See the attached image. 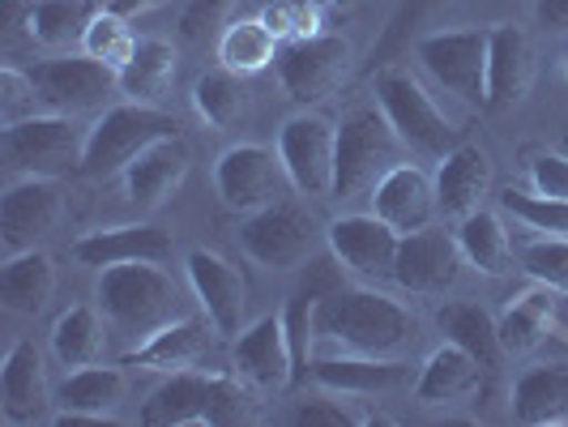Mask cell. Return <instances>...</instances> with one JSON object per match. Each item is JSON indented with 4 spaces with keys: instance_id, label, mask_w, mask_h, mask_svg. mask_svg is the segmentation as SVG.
<instances>
[{
    "instance_id": "44dd1931",
    "label": "cell",
    "mask_w": 568,
    "mask_h": 427,
    "mask_svg": "<svg viewBox=\"0 0 568 427\" xmlns=\"http://www.w3.org/2000/svg\"><path fill=\"white\" fill-rule=\"evenodd\" d=\"M193 171V150L180 133H171L163 142L145 145L142 154L124 167V197L133 201L138 210H163L189 180Z\"/></svg>"
},
{
    "instance_id": "6da1fadb",
    "label": "cell",
    "mask_w": 568,
    "mask_h": 427,
    "mask_svg": "<svg viewBox=\"0 0 568 427\" xmlns=\"http://www.w3.org/2000/svg\"><path fill=\"white\" fill-rule=\"evenodd\" d=\"M316 355L406 359L419 342V316L376 286H338L313 313Z\"/></svg>"
},
{
    "instance_id": "e0dca14e",
    "label": "cell",
    "mask_w": 568,
    "mask_h": 427,
    "mask_svg": "<svg viewBox=\"0 0 568 427\" xmlns=\"http://www.w3.org/2000/svg\"><path fill=\"white\" fill-rule=\"evenodd\" d=\"M325 244L346 274H355L364 283H381V278H394L402 235L368 210V214H338L325 227Z\"/></svg>"
},
{
    "instance_id": "ee69618b",
    "label": "cell",
    "mask_w": 568,
    "mask_h": 427,
    "mask_svg": "<svg viewBox=\"0 0 568 427\" xmlns=\"http://www.w3.org/2000/svg\"><path fill=\"white\" fill-rule=\"evenodd\" d=\"M43 108L39 103V85L30 73H22L18 64H4L0 69V124H18Z\"/></svg>"
},
{
    "instance_id": "cb8c5ba5",
    "label": "cell",
    "mask_w": 568,
    "mask_h": 427,
    "mask_svg": "<svg viewBox=\"0 0 568 427\" xmlns=\"http://www.w3.org/2000/svg\"><path fill=\"white\" fill-rule=\"evenodd\" d=\"M372 214L385 218L398 235L410 231H424L440 218V205H436V184L424 167L415 163H398L376 189H372Z\"/></svg>"
},
{
    "instance_id": "d4e9b609",
    "label": "cell",
    "mask_w": 568,
    "mask_h": 427,
    "mask_svg": "<svg viewBox=\"0 0 568 427\" xmlns=\"http://www.w3.org/2000/svg\"><path fill=\"white\" fill-rule=\"evenodd\" d=\"M432 184H436L440 218L462 223L466 214L484 210V197L491 193V159H487V150H479V145H454L449 154H440Z\"/></svg>"
},
{
    "instance_id": "8d00e7d4",
    "label": "cell",
    "mask_w": 568,
    "mask_h": 427,
    "mask_svg": "<svg viewBox=\"0 0 568 427\" xmlns=\"http://www.w3.org/2000/svg\"><path fill=\"white\" fill-rule=\"evenodd\" d=\"M278 52H283V43H278L274 30L261 22V13L256 18H235L219 34V60L240 78L265 73L270 64H278Z\"/></svg>"
},
{
    "instance_id": "4fadbf2b",
    "label": "cell",
    "mask_w": 568,
    "mask_h": 427,
    "mask_svg": "<svg viewBox=\"0 0 568 427\" xmlns=\"http://www.w3.org/2000/svg\"><path fill=\"white\" fill-rule=\"evenodd\" d=\"M214 189L231 214H253V210L283 201L286 193H295L286 180L283 159H278V145L270 150L261 142L227 145L214 163Z\"/></svg>"
},
{
    "instance_id": "7c38bea8",
    "label": "cell",
    "mask_w": 568,
    "mask_h": 427,
    "mask_svg": "<svg viewBox=\"0 0 568 427\" xmlns=\"http://www.w3.org/2000/svg\"><path fill=\"white\" fill-rule=\"evenodd\" d=\"M351 69H355V48L334 30H321L300 43H283L278 52V82L286 99L300 108H316L329 94H338L351 82Z\"/></svg>"
},
{
    "instance_id": "ab89813d",
    "label": "cell",
    "mask_w": 568,
    "mask_h": 427,
    "mask_svg": "<svg viewBox=\"0 0 568 427\" xmlns=\"http://www.w3.org/2000/svg\"><path fill=\"white\" fill-rule=\"evenodd\" d=\"M133 48H138V34H133V27H129V18L103 4L99 18H94L90 30H85L82 52L94 60H103V64H112L115 73H120V69L133 60Z\"/></svg>"
},
{
    "instance_id": "4dcf8cb0",
    "label": "cell",
    "mask_w": 568,
    "mask_h": 427,
    "mask_svg": "<svg viewBox=\"0 0 568 427\" xmlns=\"http://www.w3.org/2000/svg\"><path fill=\"white\" fill-rule=\"evenodd\" d=\"M509 410L526 427L568 424V364H535L521 372L509 394Z\"/></svg>"
},
{
    "instance_id": "d590c367",
    "label": "cell",
    "mask_w": 568,
    "mask_h": 427,
    "mask_svg": "<svg viewBox=\"0 0 568 427\" xmlns=\"http://www.w3.org/2000/svg\"><path fill=\"white\" fill-rule=\"evenodd\" d=\"M175 82V48L168 39H138L133 60L120 69V94L133 103H163Z\"/></svg>"
},
{
    "instance_id": "d6a6232c",
    "label": "cell",
    "mask_w": 568,
    "mask_h": 427,
    "mask_svg": "<svg viewBox=\"0 0 568 427\" xmlns=\"http://www.w3.org/2000/svg\"><path fill=\"white\" fill-rule=\"evenodd\" d=\"M436 329L445 334V342H454L466 355H475L487 376L500 372V364L509 359L505 346H500V334H496V316L487 313L484 304H475V299H454V304L436 308Z\"/></svg>"
},
{
    "instance_id": "2e32d148",
    "label": "cell",
    "mask_w": 568,
    "mask_h": 427,
    "mask_svg": "<svg viewBox=\"0 0 568 427\" xmlns=\"http://www.w3.org/2000/svg\"><path fill=\"white\" fill-rule=\"evenodd\" d=\"M462 244H457V231L445 227H424L402 235L398 244V261H394V283L406 291V295H445L454 291L457 278H462Z\"/></svg>"
},
{
    "instance_id": "60d3db41",
    "label": "cell",
    "mask_w": 568,
    "mask_h": 427,
    "mask_svg": "<svg viewBox=\"0 0 568 427\" xmlns=\"http://www.w3.org/2000/svg\"><path fill=\"white\" fill-rule=\"evenodd\" d=\"M325 9L329 0H265L261 22L278 34V43H300L325 30Z\"/></svg>"
},
{
    "instance_id": "d6986e66",
    "label": "cell",
    "mask_w": 568,
    "mask_h": 427,
    "mask_svg": "<svg viewBox=\"0 0 568 427\" xmlns=\"http://www.w3.org/2000/svg\"><path fill=\"white\" fill-rule=\"evenodd\" d=\"M0 419L9 427H30L52 419V389L43 350L30 338H18L0 364Z\"/></svg>"
},
{
    "instance_id": "681fc988",
    "label": "cell",
    "mask_w": 568,
    "mask_h": 427,
    "mask_svg": "<svg viewBox=\"0 0 568 427\" xmlns=\"http://www.w3.org/2000/svg\"><path fill=\"white\" fill-rule=\"evenodd\" d=\"M154 4H163V0H108V9L115 13H124V18H138L145 9H154Z\"/></svg>"
},
{
    "instance_id": "83f0119b",
    "label": "cell",
    "mask_w": 568,
    "mask_h": 427,
    "mask_svg": "<svg viewBox=\"0 0 568 427\" xmlns=\"http://www.w3.org/2000/svg\"><path fill=\"white\" fill-rule=\"evenodd\" d=\"M313 380L342 398H376L406 380V359H372V355H316Z\"/></svg>"
},
{
    "instance_id": "f907efd6",
    "label": "cell",
    "mask_w": 568,
    "mask_h": 427,
    "mask_svg": "<svg viewBox=\"0 0 568 427\" xmlns=\"http://www.w3.org/2000/svg\"><path fill=\"white\" fill-rule=\"evenodd\" d=\"M355 0H329V9H351Z\"/></svg>"
},
{
    "instance_id": "1f68e13d",
    "label": "cell",
    "mask_w": 568,
    "mask_h": 427,
    "mask_svg": "<svg viewBox=\"0 0 568 427\" xmlns=\"http://www.w3.org/2000/svg\"><path fill=\"white\" fill-rule=\"evenodd\" d=\"M57 291V256L43 248L9 253L0 265V304L18 316H39Z\"/></svg>"
},
{
    "instance_id": "e575fe53",
    "label": "cell",
    "mask_w": 568,
    "mask_h": 427,
    "mask_svg": "<svg viewBox=\"0 0 568 427\" xmlns=\"http://www.w3.org/2000/svg\"><path fill=\"white\" fill-rule=\"evenodd\" d=\"M457 244L470 270H479L487 278H505L513 270V240L509 227L500 223V214L491 210H475L457 223Z\"/></svg>"
},
{
    "instance_id": "30bf717a",
    "label": "cell",
    "mask_w": 568,
    "mask_h": 427,
    "mask_svg": "<svg viewBox=\"0 0 568 427\" xmlns=\"http://www.w3.org/2000/svg\"><path fill=\"white\" fill-rule=\"evenodd\" d=\"M278 159L300 197H334V163H338V120L325 112H295L278 129Z\"/></svg>"
},
{
    "instance_id": "603a6c76",
    "label": "cell",
    "mask_w": 568,
    "mask_h": 427,
    "mask_svg": "<svg viewBox=\"0 0 568 427\" xmlns=\"http://www.w3.org/2000/svg\"><path fill=\"white\" fill-rule=\"evenodd\" d=\"M73 261L85 270H108V265H129V261H171L175 235L159 223H124V227H99L73 240Z\"/></svg>"
},
{
    "instance_id": "bcb514c9",
    "label": "cell",
    "mask_w": 568,
    "mask_h": 427,
    "mask_svg": "<svg viewBox=\"0 0 568 427\" xmlns=\"http://www.w3.org/2000/svg\"><path fill=\"white\" fill-rule=\"evenodd\" d=\"M240 0H189L184 13H180V34L184 39H205L210 30H219L231 18Z\"/></svg>"
},
{
    "instance_id": "74e56055",
    "label": "cell",
    "mask_w": 568,
    "mask_h": 427,
    "mask_svg": "<svg viewBox=\"0 0 568 427\" xmlns=\"http://www.w3.org/2000/svg\"><path fill=\"white\" fill-rule=\"evenodd\" d=\"M189 99H193V112L205 129H214V133H223L231 129L244 108H248V90H244V78L240 73H231L227 64H219V69H205L193 78V90H189Z\"/></svg>"
},
{
    "instance_id": "ac0fdd59",
    "label": "cell",
    "mask_w": 568,
    "mask_h": 427,
    "mask_svg": "<svg viewBox=\"0 0 568 427\" xmlns=\"http://www.w3.org/2000/svg\"><path fill=\"white\" fill-rule=\"evenodd\" d=\"M64 218V189L48 175H18L0 197V235L9 253L34 248Z\"/></svg>"
},
{
    "instance_id": "7dc6e473",
    "label": "cell",
    "mask_w": 568,
    "mask_h": 427,
    "mask_svg": "<svg viewBox=\"0 0 568 427\" xmlns=\"http://www.w3.org/2000/svg\"><path fill=\"white\" fill-rule=\"evenodd\" d=\"M351 401L355 398H308L300 401V410H295V424L304 427H351L359 424V415H351Z\"/></svg>"
},
{
    "instance_id": "f1b7e54d",
    "label": "cell",
    "mask_w": 568,
    "mask_h": 427,
    "mask_svg": "<svg viewBox=\"0 0 568 427\" xmlns=\"http://www.w3.org/2000/svg\"><path fill=\"white\" fill-rule=\"evenodd\" d=\"M556 291L551 286H526V291H517L509 304L500 308L496 316V334H500V346H505V355L513 359H521V355H535L542 342L551 338V329H556Z\"/></svg>"
},
{
    "instance_id": "5b68a950",
    "label": "cell",
    "mask_w": 568,
    "mask_h": 427,
    "mask_svg": "<svg viewBox=\"0 0 568 427\" xmlns=\"http://www.w3.org/2000/svg\"><path fill=\"white\" fill-rule=\"evenodd\" d=\"M171 133H180V120L163 112L159 103H112L108 112L85 133V154H82V175L85 180H112L124 175V167L142 154L145 145L163 142Z\"/></svg>"
},
{
    "instance_id": "b9f144b4",
    "label": "cell",
    "mask_w": 568,
    "mask_h": 427,
    "mask_svg": "<svg viewBox=\"0 0 568 427\" xmlns=\"http://www.w3.org/2000/svg\"><path fill=\"white\" fill-rule=\"evenodd\" d=\"M521 270L568 299V235H535L521 244Z\"/></svg>"
},
{
    "instance_id": "484cf974",
    "label": "cell",
    "mask_w": 568,
    "mask_h": 427,
    "mask_svg": "<svg viewBox=\"0 0 568 427\" xmlns=\"http://www.w3.org/2000/svg\"><path fill=\"white\" fill-rule=\"evenodd\" d=\"M484 364L475 355H466L454 342H440L419 368L415 380V401L424 410H440V406H462V401L479 398L484 389Z\"/></svg>"
},
{
    "instance_id": "f546056e",
    "label": "cell",
    "mask_w": 568,
    "mask_h": 427,
    "mask_svg": "<svg viewBox=\"0 0 568 427\" xmlns=\"http://www.w3.org/2000/svg\"><path fill=\"white\" fill-rule=\"evenodd\" d=\"M103 4L108 0H30L22 27H27L30 43H39L43 52H57V57L82 52L85 30L99 18Z\"/></svg>"
},
{
    "instance_id": "f6af8a7d",
    "label": "cell",
    "mask_w": 568,
    "mask_h": 427,
    "mask_svg": "<svg viewBox=\"0 0 568 427\" xmlns=\"http://www.w3.org/2000/svg\"><path fill=\"white\" fill-rule=\"evenodd\" d=\"M526 180H530V189L542 193V197L568 201V154H560V150H539V154H530Z\"/></svg>"
},
{
    "instance_id": "7bdbcfd3",
    "label": "cell",
    "mask_w": 568,
    "mask_h": 427,
    "mask_svg": "<svg viewBox=\"0 0 568 427\" xmlns=\"http://www.w3.org/2000/svg\"><path fill=\"white\" fill-rule=\"evenodd\" d=\"M505 210L513 218H521L530 231L539 235H568V201L542 197L535 189H505Z\"/></svg>"
},
{
    "instance_id": "4316f807",
    "label": "cell",
    "mask_w": 568,
    "mask_h": 427,
    "mask_svg": "<svg viewBox=\"0 0 568 427\" xmlns=\"http://www.w3.org/2000/svg\"><path fill=\"white\" fill-rule=\"evenodd\" d=\"M210 329H205L201 316H180V321L163 325L159 334H150L142 346H129L120 355V364L142 372H163V376L197 368L201 359H205V350H210Z\"/></svg>"
},
{
    "instance_id": "52a82bcc",
    "label": "cell",
    "mask_w": 568,
    "mask_h": 427,
    "mask_svg": "<svg viewBox=\"0 0 568 427\" xmlns=\"http://www.w3.org/2000/svg\"><path fill=\"white\" fill-rule=\"evenodd\" d=\"M85 133L78 115L34 112L18 124H4L0 133V154L9 175H48L60 180L69 171H82Z\"/></svg>"
},
{
    "instance_id": "ffe728a7",
    "label": "cell",
    "mask_w": 568,
    "mask_h": 427,
    "mask_svg": "<svg viewBox=\"0 0 568 427\" xmlns=\"http://www.w3.org/2000/svg\"><path fill=\"white\" fill-rule=\"evenodd\" d=\"M535 39L517 22H496L487 30V112L517 108L535 85Z\"/></svg>"
},
{
    "instance_id": "816d5d0a",
    "label": "cell",
    "mask_w": 568,
    "mask_h": 427,
    "mask_svg": "<svg viewBox=\"0 0 568 427\" xmlns=\"http://www.w3.org/2000/svg\"><path fill=\"white\" fill-rule=\"evenodd\" d=\"M560 69H565V78H568V52H565V57H560Z\"/></svg>"
},
{
    "instance_id": "5bb4252c",
    "label": "cell",
    "mask_w": 568,
    "mask_h": 427,
    "mask_svg": "<svg viewBox=\"0 0 568 427\" xmlns=\"http://www.w3.org/2000/svg\"><path fill=\"white\" fill-rule=\"evenodd\" d=\"M231 372L256 398H278L300 380V364H295L283 316H261L231 338Z\"/></svg>"
},
{
    "instance_id": "9c48e42d",
    "label": "cell",
    "mask_w": 568,
    "mask_h": 427,
    "mask_svg": "<svg viewBox=\"0 0 568 427\" xmlns=\"http://www.w3.org/2000/svg\"><path fill=\"white\" fill-rule=\"evenodd\" d=\"M321 240L325 231L313 218V210L291 197L253 210L240 223V248L265 270H300L316 253Z\"/></svg>"
},
{
    "instance_id": "8fae6325",
    "label": "cell",
    "mask_w": 568,
    "mask_h": 427,
    "mask_svg": "<svg viewBox=\"0 0 568 427\" xmlns=\"http://www.w3.org/2000/svg\"><path fill=\"white\" fill-rule=\"evenodd\" d=\"M30 78L39 85V103L43 112L60 115H94L108 112L112 99L120 94V73L103 60L85 57V52H64V57L39 60L30 69Z\"/></svg>"
},
{
    "instance_id": "f35d334b",
    "label": "cell",
    "mask_w": 568,
    "mask_h": 427,
    "mask_svg": "<svg viewBox=\"0 0 568 427\" xmlns=\"http://www.w3.org/2000/svg\"><path fill=\"white\" fill-rule=\"evenodd\" d=\"M454 0H402L398 9H394V18H389V27L381 30V39L372 43V69H381V64H394V60L424 34V27L436 18V13H445Z\"/></svg>"
},
{
    "instance_id": "9a60e30c",
    "label": "cell",
    "mask_w": 568,
    "mask_h": 427,
    "mask_svg": "<svg viewBox=\"0 0 568 427\" xmlns=\"http://www.w3.org/2000/svg\"><path fill=\"white\" fill-rule=\"evenodd\" d=\"M184 274H189L193 299L201 304L205 321L214 325V334L235 338L248 325V283H244V274L214 248H193L184 256Z\"/></svg>"
},
{
    "instance_id": "7a4b0ae2",
    "label": "cell",
    "mask_w": 568,
    "mask_h": 427,
    "mask_svg": "<svg viewBox=\"0 0 568 427\" xmlns=\"http://www.w3.org/2000/svg\"><path fill=\"white\" fill-rule=\"evenodd\" d=\"M94 304L103 308L115 334L129 338V346H142L163 325L189 316L184 299H180V286L159 261H129V265L99 270Z\"/></svg>"
},
{
    "instance_id": "c3c4849f",
    "label": "cell",
    "mask_w": 568,
    "mask_h": 427,
    "mask_svg": "<svg viewBox=\"0 0 568 427\" xmlns=\"http://www.w3.org/2000/svg\"><path fill=\"white\" fill-rule=\"evenodd\" d=\"M535 22L547 34H568V0H535Z\"/></svg>"
},
{
    "instance_id": "836d02e7",
    "label": "cell",
    "mask_w": 568,
    "mask_h": 427,
    "mask_svg": "<svg viewBox=\"0 0 568 427\" xmlns=\"http://www.w3.org/2000/svg\"><path fill=\"white\" fill-rule=\"evenodd\" d=\"M108 350V316L99 304H69L52 321V355L64 368L99 364Z\"/></svg>"
},
{
    "instance_id": "8992f818",
    "label": "cell",
    "mask_w": 568,
    "mask_h": 427,
    "mask_svg": "<svg viewBox=\"0 0 568 427\" xmlns=\"http://www.w3.org/2000/svg\"><path fill=\"white\" fill-rule=\"evenodd\" d=\"M372 94L381 103V112L389 115V124L398 129L406 150L419 154H449L457 145V124L436 108V99L427 94L424 78L406 64H381L372 69Z\"/></svg>"
},
{
    "instance_id": "7402d4cb",
    "label": "cell",
    "mask_w": 568,
    "mask_h": 427,
    "mask_svg": "<svg viewBox=\"0 0 568 427\" xmlns=\"http://www.w3.org/2000/svg\"><path fill=\"white\" fill-rule=\"evenodd\" d=\"M129 398V372L124 364L112 368V364H85V368H73L60 385V415L52 419L57 427H82V424H103L112 419L115 410Z\"/></svg>"
},
{
    "instance_id": "277c9868",
    "label": "cell",
    "mask_w": 568,
    "mask_h": 427,
    "mask_svg": "<svg viewBox=\"0 0 568 427\" xmlns=\"http://www.w3.org/2000/svg\"><path fill=\"white\" fill-rule=\"evenodd\" d=\"M406 142L398 129L389 124V115L381 112V103L351 108L338 120V163H334V197L355 201L372 197V189L402 163Z\"/></svg>"
},
{
    "instance_id": "ba28073f",
    "label": "cell",
    "mask_w": 568,
    "mask_h": 427,
    "mask_svg": "<svg viewBox=\"0 0 568 427\" xmlns=\"http://www.w3.org/2000/svg\"><path fill=\"white\" fill-rule=\"evenodd\" d=\"M487 30L491 27H449L415 39V60L427 78L470 112H487Z\"/></svg>"
},
{
    "instance_id": "3957f363",
    "label": "cell",
    "mask_w": 568,
    "mask_h": 427,
    "mask_svg": "<svg viewBox=\"0 0 568 427\" xmlns=\"http://www.w3.org/2000/svg\"><path fill=\"white\" fill-rule=\"evenodd\" d=\"M256 394L235 372H171L168 380L145 398V427H235L253 419Z\"/></svg>"
}]
</instances>
